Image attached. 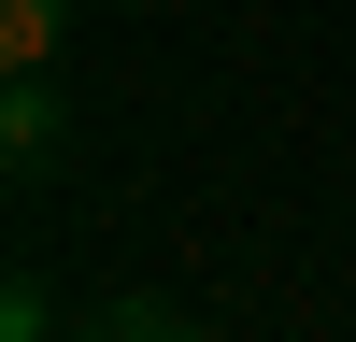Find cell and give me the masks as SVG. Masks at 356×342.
Returning <instances> with one entry per match:
<instances>
[{
    "label": "cell",
    "mask_w": 356,
    "mask_h": 342,
    "mask_svg": "<svg viewBox=\"0 0 356 342\" xmlns=\"http://www.w3.org/2000/svg\"><path fill=\"white\" fill-rule=\"evenodd\" d=\"M100 342H186V328H171L157 300H129V314H100Z\"/></svg>",
    "instance_id": "cell-4"
},
{
    "label": "cell",
    "mask_w": 356,
    "mask_h": 342,
    "mask_svg": "<svg viewBox=\"0 0 356 342\" xmlns=\"http://www.w3.org/2000/svg\"><path fill=\"white\" fill-rule=\"evenodd\" d=\"M0 171H57V86L15 72V100H0Z\"/></svg>",
    "instance_id": "cell-1"
},
{
    "label": "cell",
    "mask_w": 356,
    "mask_h": 342,
    "mask_svg": "<svg viewBox=\"0 0 356 342\" xmlns=\"http://www.w3.org/2000/svg\"><path fill=\"white\" fill-rule=\"evenodd\" d=\"M57 43H72V0H0V57L15 72H43Z\"/></svg>",
    "instance_id": "cell-2"
},
{
    "label": "cell",
    "mask_w": 356,
    "mask_h": 342,
    "mask_svg": "<svg viewBox=\"0 0 356 342\" xmlns=\"http://www.w3.org/2000/svg\"><path fill=\"white\" fill-rule=\"evenodd\" d=\"M43 328H57V300H43V285L15 271V285H0V342H43Z\"/></svg>",
    "instance_id": "cell-3"
}]
</instances>
